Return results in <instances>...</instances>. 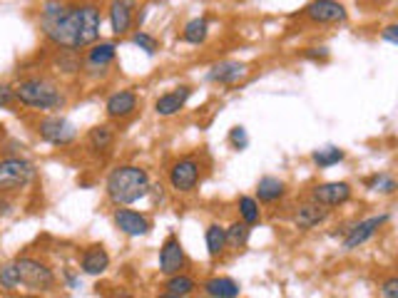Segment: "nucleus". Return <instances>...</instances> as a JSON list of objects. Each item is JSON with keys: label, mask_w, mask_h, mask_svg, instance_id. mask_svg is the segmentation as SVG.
Wrapping results in <instances>:
<instances>
[{"label": "nucleus", "mask_w": 398, "mask_h": 298, "mask_svg": "<svg viewBox=\"0 0 398 298\" xmlns=\"http://www.w3.org/2000/svg\"><path fill=\"white\" fill-rule=\"evenodd\" d=\"M100 10L95 5H63L48 0L40 15V28L45 38L65 50H80L100 38Z\"/></svg>", "instance_id": "obj_1"}, {"label": "nucleus", "mask_w": 398, "mask_h": 298, "mask_svg": "<svg viewBox=\"0 0 398 298\" xmlns=\"http://www.w3.org/2000/svg\"><path fill=\"white\" fill-rule=\"evenodd\" d=\"M105 189H108V196L115 201V204L127 206V204H135V201L145 199L152 186H150L147 171L140 169V166L125 164V166H117V169L110 171Z\"/></svg>", "instance_id": "obj_2"}, {"label": "nucleus", "mask_w": 398, "mask_h": 298, "mask_svg": "<svg viewBox=\"0 0 398 298\" xmlns=\"http://www.w3.org/2000/svg\"><path fill=\"white\" fill-rule=\"evenodd\" d=\"M15 100L25 107L33 110H58L65 105V97L50 80L45 78H28L13 90Z\"/></svg>", "instance_id": "obj_3"}, {"label": "nucleus", "mask_w": 398, "mask_h": 298, "mask_svg": "<svg viewBox=\"0 0 398 298\" xmlns=\"http://www.w3.org/2000/svg\"><path fill=\"white\" fill-rule=\"evenodd\" d=\"M33 179H35V166L28 159H20V156L0 159V194L25 189Z\"/></svg>", "instance_id": "obj_4"}, {"label": "nucleus", "mask_w": 398, "mask_h": 298, "mask_svg": "<svg viewBox=\"0 0 398 298\" xmlns=\"http://www.w3.org/2000/svg\"><path fill=\"white\" fill-rule=\"evenodd\" d=\"M18 274H20V286H28L33 291H48L55 286V274L53 269L43 264L38 259H18Z\"/></svg>", "instance_id": "obj_5"}, {"label": "nucleus", "mask_w": 398, "mask_h": 298, "mask_svg": "<svg viewBox=\"0 0 398 298\" xmlns=\"http://www.w3.org/2000/svg\"><path fill=\"white\" fill-rule=\"evenodd\" d=\"M38 134L40 139H45L48 144H55V147H68V144H73L78 139L75 124L65 117H45L38 124Z\"/></svg>", "instance_id": "obj_6"}, {"label": "nucleus", "mask_w": 398, "mask_h": 298, "mask_svg": "<svg viewBox=\"0 0 398 298\" xmlns=\"http://www.w3.org/2000/svg\"><path fill=\"white\" fill-rule=\"evenodd\" d=\"M306 18L314 20L319 25H331V23H344L346 20V8L339 0H311L306 5Z\"/></svg>", "instance_id": "obj_7"}, {"label": "nucleus", "mask_w": 398, "mask_h": 298, "mask_svg": "<svg viewBox=\"0 0 398 298\" xmlns=\"http://www.w3.org/2000/svg\"><path fill=\"white\" fill-rule=\"evenodd\" d=\"M199 181V161L187 156V159H179L177 164L169 169V184L174 191H192Z\"/></svg>", "instance_id": "obj_8"}, {"label": "nucleus", "mask_w": 398, "mask_h": 298, "mask_svg": "<svg viewBox=\"0 0 398 298\" xmlns=\"http://www.w3.org/2000/svg\"><path fill=\"white\" fill-rule=\"evenodd\" d=\"M351 199V186L346 181H326L311 189V201L321 206H341Z\"/></svg>", "instance_id": "obj_9"}, {"label": "nucleus", "mask_w": 398, "mask_h": 298, "mask_svg": "<svg viewBox=\"0 0 398 298\" xmlns=\"http://www.w3.org/2000/svg\"><path fill=\"white\" fill-rule=\"evenodd\" d=\"M184 261H187V256H184L179 239L177 236H167V241L162 244V251H159V271L164 276L179 274L184 269Z\"/></svg>", "instance_id": "obj_10"}, {"label": "nucleus", "mask_w": 398, "mask_h": 298, "mask_svg": "<svg viewBox=\"0 0 398 298\" xmlns=\"http://www.w3.org/2000/svg\"><path fill=\"white\" fill-rule=\"evenodd\" d=\"M386 221H389V214H381V216H371V219L359 221L356 226H351L349 234H346V239H344V249H356V246L366 244V241H369L371 236L386 224Z\"/></svg>", "instance_id": "obj_11"}, {"label": "nucleus", "mask_w": 398, "mask_h": 298, "mask_svg": "<svg viewBox=\"0 0 398 298\" xmlns=\"http://www.w3.org/2000/svg\"><path fill=\"white\" fill-rule=\"evenodd\" d=\"M115 226L127 236H145V234H150V229H152L147 216L140 214V211H132V209L115 211Z\"/></svg>", "instance_id": "obj_12"}, {"label": "nucleus", "mask_w": 398, "mask_h": 298, "mask_svg": "<svg viewBox=\"0 0 398 298\" xmlns=\"http://www.w3.org/2000/svg\"><path fill=\"white\" fill-rule=\"evenodd\" d=\"M132 10H135L132 0H112V3H110V28H112L115 35L122 38V35L130 33L132 20H135Z\"/></svg>", "instance_id": "obj_13"}, {"label": "nucleus", "mask_w": 398, "mask_h": 298, "mask_svg": "<svg viewBox=\"0 0 398 298\" xmlns=\"http://www.w3.org/2000/svg\"><path fill=\"white\" fill-rule=\"evenodd\" d=\"M206 78H209L211 83H216V85H236L239 80L246 78V65L234 63V60H224V63L214 65V68L209 70V75H206Z\"/></svg>", "instance_id": "obj_14"}, {"label": "nucleus", "mask_w": 398, "mask_h": 298, "mask_svg": "<svg viewBox=\"0 0 398 298\" xmlns=\"http://www.w3.org/2000/svg\"><path fill=\"white\" fill-rule=\"evenodd\" d=\"M105 110H108V115L110 117H115V119L130 117V115L137 110V95H135L132 90H120V92L110 95Z\"/></svg>", "instance_id": "obj_15"}, {"label": "nucleus", "mask_w": 398, "mask_h": 298, "mask_svg": "<svg viewBox=\"0 0 398 298\" xmlns=\"http://www.w3.org/2000/svg\"><path fill=\"white\" fill-rule=\"evenodd\" d=\"M189 95H192L189 87H177L174 92L162 95V97H157V102H155V112H157L159 117H172V115H177L179 110L187 105Z\"/></svg>", "instance_id": "obj_16"}, {"label": "nucleus", "mask_w": 398, "mask_h": 298, "mask_svg": "<svg viewBox=\"0 0 398 298\" xmlns=\"http://www.w3.org/2000/svg\"><path fill=\"white\" fill-rule=\"evenodd\" d=\"M80 269L88 276H100L110 269V254L103 249V246H90L83 254V261H80Z\"/></svg>", "instance_id": "obj_17"}, {"label": "nucleus", "mask_w": 398, "mask_h": 298, "mask_svg": "<svg viewBox=\"0 0 398 298\" xmlns=\"http://www.w3.org/2000/svg\"><path fill=\"white\" fill-rule=\"evenodd\" d=\"M326 216H329V211H326L324 206L316 204V201H309V204L299 206V211H296V216H294V224L299 226V229H314L321 221H326Z\"/></svg>", "instance_id": "obj_18"}, {"label": "nucleus", "mask_w": 398, "mask_h": 298, "mask_svg": "<svg viewBox=\"0 0 398 298\" xmlns=\"http://www.w3.org/2000/svg\"><path fill=\"white\" fill-rule=\"evenodd\" d=\"M204 294L211 298H236L241 294L239 284L234 279H226V276H214L204 284Z\"/></svg>", "instance_id": "obj_19"}, {"label": "nucleus", "mask_w": 398, "mask_h": 298, "mask_svg": "<svg viewBox=\"0 0 398 298\" xmlns=\"http://www.w3.org/2000/svg\"><path fill=\"white\" fill-rule=\"evenodd\" d=\"M117 55V45L115 43H98L88 53V70H105Z\"/></svg>", "instance_id": "obj_20"}, {"label": "nucleus", "mask_w": 398, "mask_h": 298, "mask_svg": "<svg viewBox=\"0 0 398 298\" xmlns=\"http://www.w3.org/2000/svg\"><path fill=\"white\" fill-rule=\"evenodd\" d=\"M284 191L286 184L281 179H276V176H261L259 184H256V196H259V201H266V204L281 199Z\"/></svg>", "instance_id": "obj_21"}, {"label": "nucleus", "mask_w": 398, "mask_h": 298, "mask_svg": "<svg viewBox=\"0 0 398 298\" xmlns=\"http://www.w3.org/2000/svg\"><path fill=\"white\" fill-rule=\"evenodd\" d=\"M194 289H197V284H194L189 276L172 274V276H169L167 284H164V296H169V298H184V296L192 294Z\"/></svg>", "instance_id": "obj_22"}, {"label": "nucleus", "mask_w": 398, "mask_h": 298, "mask_svg": "<svg viewBox=\"0 0 398 298\" xmlns=\"http://www.w3.org/2000/svg\"><path fill=\"white\" fill-rule=\"evenodd\" d=\"M112 142H115V129L110 127V124H100V127H93V129H90V134H88L90 149L105 151V149L112 147Z\"/></svg>", "instance_id": "obj_23"}, {"label": "nucleus", "mask_w": 398, "mask_h": 298, "mask_svg": "<svg viewBox=\"0 0 398 298\" xmlns=\"http://www.w3.org/2000/svg\"><path fill=\"white\" fill-rule=\"evenodd\" d=\"M206 35H209V23H206V18L189 20L182 30V40L184 43H189V45H201L206 40Z\"/></svg>", "instance_id": "obj_24"}, {"label": "nucleus", "mask_w": 398, "mask_h": 298, "mask_svg": "<svg viewBox=\"0 0 398 298\" xmlns=\"http://www.w3.org/2000/svg\"><path fill=\"white\" fill-rule=\"evenodd\" d=\"M206 251H209L211 259H216L219 254H224V246H226V234H224V226L219 224H211L206 229Z\"/></svg>", "instance_id": "obj_25"}, {"label": "nucleus", "mask_w": 398, "mask_h": 298, "mask_svg": "<svg viewBox=\"0 0 398 298\" xmlns=\"http://www.w3.org/2000/svg\"><path fill=\"white\" fill-rule=\"evenodd\" d=\"M346 156L344 149L339 147H324V149H316L314 154H311V159H314L316 166H321V169H326V166H334L339 164L341 159Z\"/></svg>", "instance_id": "obj_26"}, {"label": "nucleus", "mask_w": 398, "mask_h": 298, "mask_svg": "<svg viewBox=\"0 0 398 298\" xmlns=\"http://www.w3.org/2000/svg\"><path fill=\"white\" fill-rule=\"evenodd\" d=\"M249 224H244V221H234V224L229 226V229H224L226 234V244L234 246V249H241V246L249 241Z\"/></svg>", "instance_id": "obj_27"}, {"label": "nucleus", "mask_w": 398, "mask_h": 298, "mask_svg": "<svg viewBox=\"0 0 398 298\" xmlns=\"http://www.w3.org/2000/svg\"><path fill=\"white\" fill-rule=\"evenodd\" d=\"M239 214L244 224H249V226L259 224V204H256V199H251V196H239Z\"/></svg>", "instance_id": "obj_28"}, {"label": "nucleus", "mask_w": 398, "mask_h": 298, "mask_svg": "<svg viewBox=\"0 0 398 298\" xmlns=\"http://www.w3.org/2000/svg\"><path fill=\"white\" fill-rule=\"evenodd\" d=\"M369 189H374V191H381V194H394V191L398 189V184H396V179L391 174H386V171H381V174H376V176H371L369 181Z\"/></svg>", "instance_id": "obj_29"}, {"label": "nucleus", "mask_w": 398, "mask_h": 298, "mask_svg": "<svg viewBox=\"0 0 398 298\" xmlns=\"http://www.w3.org/2000/svg\"><path fill=\"white\" fill-rule=\"evenodd\" d=\"M20 286V274H18V264H5L0 269V289L5 291H15Z\"/></svg>", "instance_id": "obj_30"}, {"label": "nucleus", "mask_w": 398, "mask_h": 298, "mask_svg": "<svg viewBox=\"0 0 398 298\" xmlns=\"http://www.w3.org/2000/svg\"><path fill=\"white\" fill-rule=\"evenodd\" d=\"M132 43L137 45L140 50H145V53H147V55H155V53H157V48H159L157 38H152V35H150V33H142V30L132 35Z\"/></svg>", "instance_id": "obj_31"}, {"label": "nucleus", "mask_w": 398, "mask_h": 298, "mask_svg": "<svg viewBox=\"0 0 398 298\" xmlns=\"http://www.w3.org/2000/svg\"><path fill=\"white\" fill-rule=\"evenodd\" d=\"M229 142H231V147L234 149H246L249 147V134H246L244 127H234L229 132Z\"/></svg>", "instance_id": "obj_32"}, {"label": "nucleus", "mask_w": 398, "mask_h": 298, "mask_svg": "<svg viewBox=\"0 0 398 298\" xmlns=\"http://www.w3.org/2000/svg\"><path fill=\"white\" fill-rule=\"evenodd\" d=\"M381 296H384V298H398V279H396V276L381 286Z\"/></svg>", "instance_id": "obj_33"}, {"label": "nucleus", "mask_w": 398, "mask_h": 298, "mask_svg": "<svg viewBox=\"0 0 398 298\" xmlns=\"http://www.w3.org/2000/svg\"><path fill=\"white\" fill-rule=\"evenodd\" d=\"M15 100V92L13 87H8V85H0V107H10Z\"/></svg>", "instance_id": "obj_34"}, {"label": "nucleus", "mask_w": 398, "mask_h": 298, "mask_svg": "<svg viewBox=\"0 0 398 298\" xmlns=\"http://www.w3.org/2000/svg\"><path fill=\"white\" fill-rule=\"evenodd\" d=\"M381 38L386 40V43H398V25H389V28L384 30V33H381Z\"/></svg>", "instance_id": "obj_35"}, {"label": "nucleus", "mask_w": 398, "mask_h": 298, "mask_svg": "<svg viewBox=\"0 0 398 298\" xmlns=\"http://www.w3.org/2000/svg\"><path fill=\"white\" fill-rule=\"evenodd\" d=\"M306 58L326 60V58H329V53H326V48H309V50H306Z\"/></svg>", "instance_id": "obj_36"}]
</instances>
